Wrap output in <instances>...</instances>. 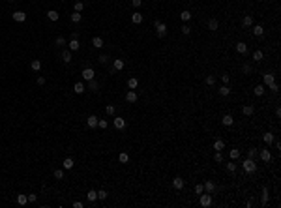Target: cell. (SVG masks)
Masks as SVG:
<instances>
[{"label": "cell", "mask_w": 281, "mask_h": 208, "mask_svg": "<svg viewBox=\"0 0 281 208\" xmlns=\"http://www.w3.org/2000/svg\"><path fill=\"white\" fill-rule=\"evenodd\" d=\"M154 26H156L157 38H165V36H167V25H163L159 19H156V21H154Z\"/></svg>", "instance_id": "6da1fadb"}, {"label": "cell", "mask_w": 281, "mask_h": 208, "mask_svg": "<svg viewBox=\"0 0 281 208\" xmlns=\"http://www.w3.org/2000/svg\"><path fill=\"white\" fill-rule=\"evenodd\" d=\"M242 167H244V171H246L247 174H251V173H255L257 171V165H255V159H251V158H247L246 161L242 163Z\"/></svg>", "instance_id": "7a4b0ae2"}, {"label": "cell", "mask_w": 281, "mask_h": 208, "mask_svg": "<svg viewBox=\"0 0 281 208\" xmlns=\"http://www.w3.org/2000/svg\"><path fill=\"white\" fill-rule=\"evenodd\" d=\"M124 66H126L124 60H120V58L114 60V62H113V67H111V73H114V71H122V70H124Z\"/></svg>", "instance_id": "3957f363"}, {"label": "cell", "mask_w": 281, "mask_h": 208, "mask_svg": "<svg viewBox=\"0 0 281 208\" xmlns=\"http://www.w3.org/2000/svg\"><path fill=\"white\" fill-rule=\"evenodd\" d=\"M81 75H82V79H85V81H92V79H94V75H96V71H94L92 67H85Z\"/></svg>", "instance_id": "277c9868"}, {"label": "cell", "mask_w": 281, "mask_h": 208, "mask_svg": "<svg viewBox=\"0 0 281 208\" xmlns=\"http://www.w3.org/2000/svg\"><path fill=\"white\" fill-rule=\"evenodd\" d=\"M199 202H201V206H210L212 205V195L210 193H208V195H203V193H201Z\"/></svg>", "instance_id": "5b68a950"}, {"label": "cell", "mask_w": 281, "mask_h": 208, "mask_svg": "<svg viewBox=\"0 0 281 208\" xmlns=\"http://www.w3.org/2000/svg\"><path fill=\"white\" fill-rule=\"evenodd\" d=\"M98 120H100V118H98L96 114H90L88 120H86V126H88L90 129H94V127H98Z\"/></svg>", "instance_id": "8992f818"}, {"label": "cell", "mask_w": 281, "mask_h": 208, "mask_svg": "<svg viewBox=\"0 0 281 208\" xmlns=\"http://www.w3.org/2000/svg\"><path fill=\"white\" fill-rule=\"evenodd\" d=\"M113 126L116 127V129H124V127H126V120L122 118V116H116V118L113 120Z\"/></svg>", "instance_id": "52a82bcc"}, {"label": "cell", "mask_w": 281, "mask_h": 208, "mask_svg": "<svg viewBox=\"0 0 281 208\" xmlns=\"http://www.w3.org/2000/svg\"><path fill=\"white\" fill-rule=\"evenodd\" d=\"M68 47H69L71 53H73V51H79V49H81V43H79V39L71 38V39H69V43H68Z\"/></svg>", "instance_id": "ba28073f"}, {"label": "cell", "mask_w": 281, "mask_h": 208, "mask_svg": "<svg viewBox=\"0 0 281 208\" xmlns=\"http://www.w3.org/2000/svg\"><path fill=\"white\" fill-rule=\"evenodd\" d=\"M137 98H139V96H137V92H135V90H129L128 94H126V101H128V103H135V101H137Z\"/></svg>", "instance_id": "9c48e42d"}, {"label": "cell", "mask_w": 281, "mask_h": 208, "mask_svg": "<svg viewBox=\"0 0 281 208\" xmlns=\"http://www.w3.org/2000/svg\"><path fill=\"white\" fill-rule=\"evenodd\" d=\"M13 21L25 23V21H26V13H25V11H15V13H13Z\"/></svg>", "instance_id": "30bf717a"}, {"label": "cell", "mask_w": 281, "mask_h": 208, "mask_svg": "<svg viewBox=\"0 0 281 208\" xmlns=\"http://www.w3.org/2000/svg\"><path fill=\"white\" fill-rule=\"evenodd\" d=\"M60 56H62V62H64V64H69V62H71V51H69V49L62 51Z\"/></svg>", "instance_id": "8fae6325"}, {"label": "cell", "mask_w": 281, "mask_h": 208, "mask_svg": "<svg viewBox=\"0 0 281 208\" xmlns=\"http://www.w3.org/2000/svg\"><path fill=\"white\" fill-rule=\"evenodd\" d=\"M131 23H133V25H141V23H142V13L135 11V13L131 15Z\"/></svg>", "instance_id": "7c38bea8"}, {"label": "cell", "mask_w": 281, "mask_h": 208, "mask_svg": "<svg viewBox=\"0 0 281 208\" xmlns=\"http://www.w3.org/2000/svg\"><path fill=\"white\" fill-rule=\"evenodd\" d=\"M73 165H75V161L71 158H66L64 159V163H62V167H64V171H69V169H73Z\"/></svg>", "instance_id": "4fadbf2b"}, {"label": "cell", "mask_w": 281, "mask_h": 208, "mask_svg": "<svg viewBox=\"0 0 281 208\" xmlns=\"http://www.w3.org/2000/svg\"><path fill=\"white\" fill-rule=\"evenodd\" d=\"M242 26H244V28H249V26H253V17H251V15H246V17L242 19Z\"/></svg>", "instance_id": "5bb4252c"}, {"label": "cell", "mask_w": 281, "mask_h": 208, "mask_svg": "<svg viewBox=\"0 0 281 208\" xmlns=\"http://www.w3.org/2000/svg\"><path fill=\"white\" fill-rule=\"evenodd\" d=\"M236 51H238L240 54H246L247 53V45L244 41H238V43H236Z\"/></svg>", "instance_id": "9a60e30c"}, {"label": "cell", "mask_w": 281, "mask_h": 208, "mask_svg": "<svg viewBox=\"0 0 281 208\" xmlns=\"http://www.w3.org/2000/svg\"><path fill=\"white\" fill-rule=\"evenodd\" d=\"M260 159H262L264 163H268L272 159V154H270V150H260Z\"/></svg>", "instance_id": "2e32d148"}, {"label": "cell", "mask_w": 281, "mask_h": 208, "mask_svg": "<svg viewBox=\"0 0 281 208\" xmlns=\"http://www.w3.org/2000/svg\"><path fill=\"white\" fill-rule=\"evenodd\" d=\"M172 187H175V189H182V187H184V180H182L180 176H176L175 180H172Z\"/></svg>", "instance_id": "e0dca14e"}, {"label": "cell", "mask_w": 281, "mask_h": 208, "mask_svg": "<svg viewBox=\"0 0 281 208\" xmlns=\"http://www.w3.org/2000/svg\"><path fill=\"white\" fill-rule=\"evenodd\" d=\"M223 148H225V143L221 141V139H216V143H214V150H216V152H221Z\"/></svg>", "instance_id": "ac0fdd59"}, {"label": "cell", "mask_w": 281, "mask_h": 208, "mask_svg": "<svg viewBox=\"0 0 281 208\" xmlns=\"http://www.w3.org/2000/svg\"><path fill=\"white\" fill-rule=\"evenodd\" d=\"M88 90H92V92H98V90H100V85H98V81H96V79L88 81Z\"/></svg>", "instance_id": "d6986e66"}, {"label": "cell", "mask_w": 281, "mask_h": 208, "mask_svg": "<svg viewBox=\"0 0 281 208\" xmlns=\"http://www.w3.org/2000/svg\"><path fill=\"white\" fill-rule=\"evenodd\" d=\"M92 45L96 47V49H101V47H103V39H101L100 36H96V38L92 39Z\"/></svg>", "instance_id": "ffe728a7"}, {"label": "cell", "mask_w": 281, "mask_h": 208, "mask_svg": "<svg viewBox=\"0 0 281 208\" xmlns=\"http://www.w3.org/2000/svg\"><path fill=\"white\" fill-rule=\"evenodd\" d=\"M128 86H129V90H135L137 86H139V79H135V77H131L128 81Z\"/></svg>", "instance_id": "44dd1931"}, {"label": "cell", "mask_w": 281, "mask_h": 208, "mask_svg": "<svg viewBox=\"0 0 281 208\" xmlns=\"http://www.w3.org/2000/svg\"><path fill=\"white\" fill-rule=\"evenodd\" d=\"M262 79H264V85L268 86V85H270V83H274L276 75H274V73H264V77H262Z\"/></svg>", "instance_id": "7402d4cb"}, {"label": "cell", "mask_w": 281, "mask_h": 208, "mask_svg": "<svg viewBox=\"0 0 281 208\" xmlns=\"http://www.w3.org/2000/svg\"><path fill=\"white\" fill-rule=\"evenodd\" d=\"M86 199H88L90 202H94V201H98V191H94V189H90L88 193H86Z\"/></svg>", "instance_id": "603a6c76"}, {"label": "cell", "mask_w": 281, "mask_h": 208, "mask_svg": "<svg viewBox=\"0 0 281 208\" xmlns=\"http://www.w3.org/2000/svg\"><path fill=\"white\" fill-rule=\"evenodd\" d=\"M253 34H255L257 38H260V36L264 34V28H262L260 25H255V26H253Z\"/></svg>", "instance_id": "cb8c5ba5"}, {"label": "cell", "mask_w": 281, "mask_h": 208, "mask_svg": "<svg viewBox=\"0 0 281 208\" xmlns=\"http://www.w3.org/2000/svg\"><path fill=\"white\" fill-rule=\"evenodd\" d=\"M242 113L246 114V116H251V114L255 113V107H253V105H246V107L242 109Z\"/></svg>", "instance_id": "d4e9b609"}, {"label": "cell", "mask_w": 281, "mask_h": 208, "mask_svg": "<svg viewBox=\"0 0 281 208\" xmlns=\"http://www.w3.org/2000/svg\"><path fill=\"white\" fill-rule=\"evenodd\" d=\"M217 26H219L217 19H210V21H208V28H210L212 32H216V30H217Z\"/></svg>", "instance_id": "484cf974"}, {"label": "cell", "mask_w": 281, "mask_h": 208, "mask_svg": "<svg viewBox=\"0 0 281 208\" xmlns=\"http://www.w3.org/2000/svg\"><path fill=\"white\" fill-rule=\"evenodd\" d=\"M47 17H49L51 21H58V17H60V15H58V11H54V10H49V11H47Z\"/></svg>", "instance_id": "4316f807"}, {"label": "cell", "mask_w": 281, "mask_h": 208, "mask_svg": "<svg viewBox=\"0 0 281 208\" xmlns=\"http://www.w3.org/2000/svg\"><path fill=\"white\" fill-rule=\"evenodd\" d=\"M221 122H223V126H232V122H234V118H232L231 114H225Z\"/></svg>", "instance_id": "83f0119b"}, {"label": "cell", "mask_w": 281, "mask_h": 208, "mask_svg": "<svg viewBox=\"0 0 281 208\" xmlns=\"http://www.w3.org/2000/svg\"><path fill=\"white\" fill-rule=\"evenodd\" d=\"M204 189H206L208 193H214V191H216V184H214V182H210V180H208V182L204 184Z\"/></svg>", "instance_id": "f1b7e54d"}, {"label": "cell", "mask_w": 281, "mask_h": 208, "mask_svg": "<svg viewBox=\"0 0 281 208\" xmlns=\"http://www.w3.org/2000/svg\"><path fill=\"white\" fill-rule=\"evenodd\" d=\"M260 202H262V206L268 205V187H266V186L262 187V201H260Z\"/></svg>", "instance_id": "f546056e"}, {"label": "cell", "mask_w": 281, "mask_h": 208, "mask_svg": "<svg viewBox=\"0 0 281 208\" xmlns=\"http://www.w3.org/2000/svg\"><path fill=\"white\" fill-rule=\"evenodd\" d=\"M73 90H75V94H82V92H85V85H82V83H75Z\"/></svg>", "instance_id": "4dcf8cb0"}, {"label": "cell", "mask_w": 281, "mask_h": 208, "mask_svg": "<svg viewBox=\"0 0 281 208\" xmlns=\"http://www.w3.org/2000/svg\"><path fill=\"white\" fill-rule=\"evenodd\" d=\"M262 139H264V143H266V145H272L276 137H274V133H264V137H262Z\"/></svg>", "instance_id": "1f68e13d"}, {"label": "cell", "mask_w": 281, "mask_h": 208, "mask_svg": "<svg viewBox=\"0 0 281 208\" xmlns=\"http://www.w3.org/2000/svg\"><path fill=\"white\" fill-rule=\"evenodd\" d=\"M30 67H32L34 71H39L41 70V62H39V60H32V62H30Z\"/></svg>", "instance_id": "d6a6232c"}, {"label": "cell", "mask_w": 281, "mask_h": 208, "mask_svg": "<svg viewBox=\"0 0 281 208\" xmlns=\"http://www.w3.org/2000/svg\"><path fill=\"white\" fill-rule=\"evenodd\" d=\"M180 19H182V21H189V19H191V11L184 10V11L180 13Z\"/></svg>", "instance_id": "836d02e7"}, {"label": "cell", "mask_w": 281, "mask_h": 208, "mask_svg": "<svg viewBox=\"0 0 281 208\" xmlns=\"http://www.w3.org/2000/svg\"><path fill=\"white\" fill-rule=\"evenodd\" d=\"M17 202L21 206H25L26 202H28V197H26V195H17Z\"/></svg>", "instance_id": "e575fe53"}, {"label": "cell", "mask_w": 281, "mask_h": 208, "mask_svg": "<svg viewBox=\"0 0 281 208\" xmlns=\"http://www.w3.org/2000/svg\"><path fill=\"white\" fill-rule=\"evenodd\" d=\"M71 23H79V21H81V19H82V15L81 13H77V11H73V13H71Z\"/></svg>", "instance_id": "d590c367"}, {"label": "cell", "mask_w": 281, "mask_h": 208, "mask_svg": "<svg viewBox=\"0 0 281 208\" xmlns=\"http://www.w3.org/2000/svg\"><path fill=\"white\" fill-rule=\"evenodd\" d=\"M251 71H253L251 64H244V66H242V73H244V75H249Z\"/></svg>", "instance_id": "8d00e7d4"}, {"label": "cell", "mask_w": 281, "mask_h": 208, "mask_svg": "<svg viewBox=\"0 0 281 208\" xmlns=\"http://www.w3.org/2000/svg\"><path fill=\"white\" fill-rule=\"evenodd\" d=\"M118 159H120V163H128V161H129V156L126 154V152H120V156H118Z\"/></svg>", "instance_id": "74e56055"}, {"label": "cell", "mask_w": 281, "mask_h": 208, "mask_svg": "<svg viewBox=\"0 0 281 208\" xmlns=\"http://www.w3.org/2000/svg\"><path fill=\"white\" fill-rule=\"evenodd\" d=\"M219 94H221V96H229V94H231V88H229L227 85H223V86L219 88Z\"/></svg>", "instance_id": "f35d334b"}, {"label": "cell", "mask_w": 281, "mask_h": 208, "mask_svg": "<svg viewBox=\"0 0 281 208\" xmlns=\"http://www.w3.org/2000/svg\"><path fill=\"white\" fill-rule=\"evenodd\" d=\"M264 94V85H257L255 86V96H262Z\"/></svg>", "instance_id": "ab89813d"}, {"label": "cell", "mask_w": 281, "mask_h": 208, "mask_svg": "<svg viewBox=\"0 0 281 208\" xmlns=\"http://www.w3.org/2000/svg\"><path fill=\"white\" fill-rule=\"evenodd\" d=\"M227 171L232 174V173L236 171V163H234V161H229V163H227Z\"/></svg>", "instance_id": "60d3db41"}, {"label": "cell", "mask_w": 281, "mask_h": 208, "mask_svg": "<svg viewBox=\"0 0 281 208\" xmlns=\"http://www.w3.org/2000/svg\"><path fill=\"white\" fill-rule=\"evenodd\" d=\"M54 178H56V180L64 178V169H56V171H54Z\"/></svg>", "instance_id": "b9f144b4"}, {"label": "cell", "mask_w": 281, "mask_h": 208, "mask_svg": "<svg viewBox=\"0 0 281 208\" xmlns=\"http://www.w3.org/2000/svg\"><path fill=\"white\" fill-rule=\"evenodd\" d=\"M109 54H100V58H98V62H100V64H107V62H109Z\"/></svg>", "instance_id": "7bdbcfd3"}, {"label": "cell", "mask_w": 281, "mask_h": 208, "mask_svg": "<svg viewBox=\"0 0 281 208\" xmlns=\"http://www.w3.org/2000/svg\"><path fill=\"white\" fill-rule=\"evenodd\" d=\"M253 60H255V62L262 60V51H255V53H253Z\"/></svg>", "instance_id": "ee69618b"}, {"label": "cell", "mask_w": 281, "mask_h": 208, "mask_svg": "<svg viewBox=\"0 0 281 208\" xmlns=\"http://www.w3.org/2000/svg\"><path fill=\"white\" fill-rule=\"evenodd\" d=\"M109 197V193H107L105 189H101V191H98V199H101V201H105V199Z\"/></svg>", "instance_id": "f6af8a7d"}, {"label": "cell", "mask_w": 281, "mask_h": 208, "mask_svg": "<svg viewBox=\"0 0 281 208\" xmlns=\"http://www.w3.org/2000/svg\"><path fill=\"white\" fill-rule=\"evenodd\" d=\"M206 85L208 86H214V85H216V77H214V75H208V77H206Z\"/></svg>", "instance_id": "bcb514c9"}, {"label": "cell", "mask_w": 281, "mask_h": 208, "mask_svg": "<svg viewBox=\"0 0 281 208\" xmlns=\"http://www.w3.org/2000/svg\"><path fill=\"white\" fill-rule=\"evenodd\" d=\"M214 161L221 163V161H223V154H221V152H216V154H214Z\"/></svg>", "instance_id": "7dc6e473"}, {"label": "cell", "mask_w": 281, "mask_h": 208, "mask_svg": "<svg viewBox=\"0 0 281 208\" xmlns=\"http://www.w3.org/2000/svg\"><path fill=\"white\" fill-rule=\"evenodd\" d=\"M82 10H85V4H82V2H75V11H77V13H81Z\"/></svg>", "instance_id": "c3c4849f"}, {"label": "cell", "mask_w": 281, "mask_h": 208, "mask_svg": "<svg viewBox=\"0 0 281 208\" xmlns=\"http://www.w3.org/2000/svg\"><path fill=\"white\" fill-rule=\"evenodd\" d=\"M182 34H184V36H189V34H191V28H189V26L188 25H184V26H182Z\"/></svg>", "instance_id": "681fc988"}, {"label": "cell", "mask_w": 281, "mask_h": 208, "mask_svg": "<svg viewBox=\"0 0 281 208\" xmlns=\"http://www.w3.org/2000/svg\"><path fill=\"white\" fill-rule=\"evenodd\" d=\"M107 120H98V127H101V129H107Z\"/></svg>", "instance_id": "f907efd6"}, {"label": "cell", "mask_w": 281, "mask_h": 208, "mask_svg": "<svg viewBox=\"0 0 281 208\" xmlns=\"http://www.w3.org/2000/svg\"><path fill=\"white\" fill-rule=\"evenodd\" d=\"M56 45H66V38H64V36H58V38H56Z\"/></svg>", "instance_id": "816d5d0a"}, {"label": "cell", "mask_w": 281, "mask_h": 208, "mask_svg": "<svg viewBox=\"0 0 281 208\" xmlns=\"http://www.w3.org/2000/svg\"><path fill=\"white\" fill-rule=\"evenodd\" d=\"M203 191H204V186H203V184H197V186H195V193H197V195H201Z\"/></svg>", "instance_id": "f5cc1de1"}, {"label": "cell", "mask_w": 281, "mask_h": 208, "mask_svg": "<svg viewBox=\"0 0 281 208\" xmlns=\"http://www.w3.org/2000/svg\"><path fill=\"white\" fill-rule=\"evenodd\" d=\"M105 113L113 116V114H114V105H107V107H105Z\"/></svg>", "instance_id": "db71d44e"}, {"label": "cell", "mask_w": 281, "mask_h": 208, "mask_svg": "<svg viewBox=\"0 0 281 208\" xmlns=\"http://www.w3.org/2000/svg\"><path fill=\"white\" fill-rule=\"evenodd\" d=\"M268 86H270V90H272V92H278V90H279V85H278L276 81H274V83H270Z\"/></svg>", "instance_id": "11a10c76"}, {"label": "cell", "mask_w": 281, "mask_h": 208, "mask_svg": "<svg viewBox=\"0 0 281 208\" xmlns=\"http://www.w3.org/2000/svg\"><path fill=\"white\" fill-rule=\"evenodd\" d=\"M26 197H28V202H36V201H38V195H36V193H30V195H26Z\"/></svg>", "instance_id": "9f6ffc18"}, {"label": "cell", "mask_w": 281, "mask_h": 208, "mask_svg": "<svg viewBox=\"0 0 281 208\" xmlns=\"http://www.w3.org/2000/svg\"><path fill=\"white\" fill-rule=\"evenodd\" d=\"M240 158V152L238 150H231V159H238Z\"/></svg>", "instance_id": "6f0895ef"}, {"label": "cell", "mask_w": 281, "mask_h": 208, "mask_svg": "<svg viewBox=\"0 0 281 208\" xmlns=\"http://www.w3.org/2000/svg\"><path fill=\"white\" fill-rule=\"evenodd\" d=\"M255 154H257V150H255V148H249V150H247V158L255 159Z\"/></svg>", "instance_id": "680465c9"}, {"label": "cell", "mask_w": 281, "mask_h": 208, "mask_svg": "<svg viewBox=\"0 0 281 208\" xmlns=\"http://www.w3.org/2000/svg\"><path fill=\"white\" fill-rule=\"evenodd\" d=\"M221 81H223V85H227V83H229V75L223 73V75H221Z\"/></svg>", "instance_id": "91938a15"}, {"label": "cell", "mask_w": 281, "mask_h": 208, "mask_svg": "<svg viewBox=\"0 0 281 208\" xmlns=\"http://www.w3.org/2000/svg\"><path fill=\"white\" fill-rule=\"evenodd\" d=\"M131 4H133V8H139L142 4V0H131Z\"/></svg>", "instance_id": "94428289"}, {"label": "cell", "mask_w": 281, "mask_h": 208, "mask_svg": "<svg viewBox=\"0 0 281 208\" xmlns=\"http://www.w3.org/2000/svg\"><path fill=\"white\" fill-rule=\"evenodd\" d=\"M38 85H39V86L45 85V77H38Z\"/></svg>", "instance_id": "6125c7cd"}, {"label": "cell", "mask_w": 281, "mask_h": 208, "mask_svg": "<svg viewBox=\"0 0 281 208\" xmlns=\"http://www.w3.org/2000/svg\"><path fill=\"white\" fill-rule=\"evenodd\" d=\"M73 206H75V208H82V206H85V205H82V202H81V201H75V202H73Z\"/></svg>", "instance_id": "be15d7a7"}, {"label": "cell", "mask_w": 281, "mask_h": 208, "mask_svg": "<svg viewBox=\"0 0 281 208\" xmlns=\"http://www.w3.org/2000/svg\"><path fill=\"white\" fill-rule=\"evenodd\" d=\"M10 2H11V0H10Z\"/></svg>", "instance_id": "e7e4bbea"}]
</instances>
